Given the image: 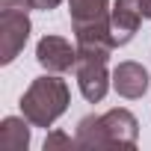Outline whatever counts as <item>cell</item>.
I'll return each instance as SVG.
<instances>
[{"instance_id":"30bf717a","label":"cell","mask_w":151,"mask_h":151,"mask_svg":"<svg viewBox=\"0 0 151 151\" xmlns=\"http://www.w3.org/2000/svg\"><path fill=\"white\" fill-rule=\"evenodd\" d=\"M77 145V139H71L68 133H62V130H50L47 136H45V151H53V148H74Z\"/></svg>"},{"instance_id":"8fae6325","label":"cell","mask_w":151,"mask_h":151,"mask_svg":"<svg viewBox=\"0 0 151 151\" xmlns=\"http://www.w3.org/2000/svg\"><path fill=\"white\" fill-rule=\"evenodd\" d=\"M6 9H33L30 6V0H0V12H6Z\"/></svg>"},{"instance_id":"7c38bea8","label":"cell","mask_w":151,"mask_h":151,"mask_svg":"<svg viewBox=\"0 0 151 151\" xmlns=\"http://www.w3.org/2000/svg\"><path fill=\"white\" fill-rule=\"evenodd\" d=\"M62 3V0H30V6L33 9H42V12H50V9H56Z\"/></svg>"},{"instance_id":"3957f363","label":"cell","mask_w":151,"mask_h":151,"mask_svg":"<svg viewBox=\"0 0 151 151\" xmlns=\"http://www.w3.org/2000/svg\"><path fill=\"white\" fill-rule=\"evenodd\" d=\"M107 59L110 56H98V53H83L77 50V62H74V74H77V86L80 95L89 104L104 101V95L113 86V74L107 71Z\"/></svg>"},{"instance_id":"52a82bcc","label":"cell","mask_w":151,"mask_h":151,"mask_svg":"<svg viewBox=\"0 0 151 151\" xmlns=\"http://www.w3.org/2000/svg\"><path fill=\"white\" fill-rule=\"evenodd\" d=\"M148 80H151L148 71H145L139 62H133V59L119 62V65L113 68V89H116L122 98H127V101L142 98L145 89H148Z\"/></svg>"},{"instance_id":"8992f818","label":"cell","mask_w":151,"mask_h":151,"mask_svg":"<svg viewBox=\"0 0 151 151\" xmlns=\"http://www.w3.org/2000/svg\"><path fill=\"white\" fill-rule=\"evenodd\" d=\"M145 21V12H142V0H116L113 9H110V27H113V39H116V47L127 45L139 24Z\"/></svg>"},{"instance_id":"9c48e42d","label":"cell","mask_w":151,"mask_h":151,"mask_svg":"<svg viewBox=\"0 0 151 151\" xmlns=\"http://www.w3.org/2000/svg\"><path fill=\"white\" fill-rule=\"evenodd\" d=\"M68 12H71V27L104 21L110 18V0H68Z\"/></svg>"},{"instance_id":"5b68a950","label":"cell","mask_w":151,"mask_h":151,"mask_svg":"<svg viewBox=\"0 0 151 151\" xmlns=\"http://www.w3.org/2000/svg\"><path fill=\"white\" fill-rule=\"evenodd\" d=\"M36 59L50 74H65V71L74 68V62H77V45H71L62 36H45L36 45Z\"/></svg>"},{"instance_id":"7a4b0ae2","label":"cell","mask_w":151,"mask_h":151,"mask_svg":"<svg viewBox=\"0 0 151 151\" xmlns=\"http://www.w3.org/2000/svg\"><path fill=\"white\" fill-rule=\"evenodd\" d=\"M71 104V92L68 83L59 77V74H45V77H36L27 92L21 95V113L30 119L33 127H50Z\"/></svg>"},{"instance_id":"277c9868","label":"cell","mask_w":151,"mask_h":151,"mask_svg":"<svg viewBox=\"0 0 151 151\" xmlns=\"http://www.w3.org/2000/svg\"><path fill=\"white\" fill-rule=\"evenodd\" d=\"M30 18L24 9H6L0 12V62L9 65L30 39Z\"/></svg>"},{"instance_id":"4fadbf2b","label":"cell","mask_w":151,"mask_h":151,"mask_svg":"<svg viewBox=\"0 0 151 151\" xmlns=\"http://www.w3.org/2000/svg\"><path fill=\"white\" fill-rule=\"evenodd\" d=\"M142 12H145V18L151 21V0H142Z\"/></svg>"},{"instance_id":"6da1fadb","label":"cell","mask_w":151,"mask_h":151,"mask_svg":"<svg viewBox=\"0 0 151 151\" xmlns=\"http://www.w3.org/2000/svg\"><path fill=\"white\" fill-rule=\"evenodd\" d=\"M139 136V122L130 110L116 107L104 116H86L77 122V139L80 148H133Z\"/></svg>"},{"instance_id":"ba28073f","label":"cell","mask_w":151,"mask_h":151,"mask_svg":"<svg viewBox=\"0 0 151 151\" xmlns=\"http://www.w3.org/2000/svg\"><path fill=\"white\" fill-rule=\"evenodd\" d=\"M0 148L3 151H27L30 148V119L6 116L0 122Z\"/></svg>"}]
</instances>
